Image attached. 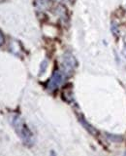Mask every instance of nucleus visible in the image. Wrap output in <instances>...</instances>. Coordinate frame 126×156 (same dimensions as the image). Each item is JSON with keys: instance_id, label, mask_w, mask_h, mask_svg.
<instances>
[{"instance_id": "f03ea898", "label": "nucleus", "mask_w": 126, "mask_h": 156, "mask_svg": "<svg viewBox=\"0 0 126 156\" xmlns=\"http://www.w3.org/2000/svg\"><path fill=\"white\" fill-rule=\"evenodd\" d=\"M4 44V35L3 33L0 31V46H2Z\"/></svg>"}, {"instance_id": "f257e3e1", "label": "nucleus", "mask_w": 126, "mask_h": 156, "mask_svg": "<svg viewBox=\"0 0 126 156\" xmlns=\"http://www.w3.org/2000/svg\"><path fill=\"white\" fill-rule=\"evenodd\" d=\"M12 124L14 126V128L16 129L18 132V136H21L22 140L28 145H31L33 143V136L32 133L29 129L27 128V126L23 122V120L19 117L18 115H14L12 116Z\"/></svg>"}]
</instances>
